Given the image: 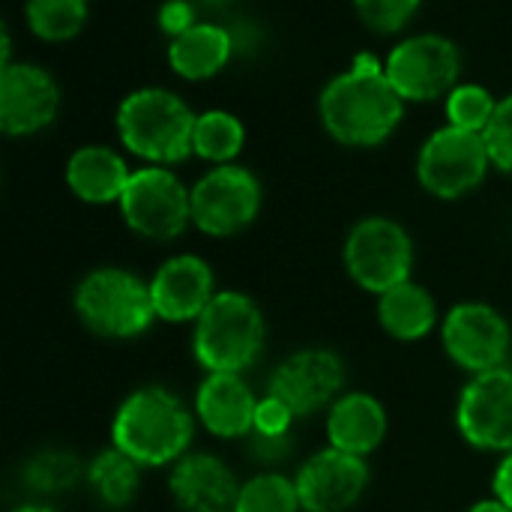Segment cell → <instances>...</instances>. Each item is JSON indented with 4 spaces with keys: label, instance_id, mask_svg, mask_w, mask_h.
Segmentation results:
<instances>
[{
    "label": "cell",
    "instance_id": "cell-6",
    "mask_svg": "<svg viewBox=\"0 0 512 512\" xmlns=\"http://www.w3.org/2000/svg\"><path fill=\"white\" fill-rule=\"evenodd\" d=\"M411 264H414L411 237L393 219L372 216L351 228L345 243V267L360 288L381 297L384 291L408 282Z\"/></svg>",
    "mask_w": 512,
    "mask_h": 512
},
{
    "label": "cell",
    "instance_id": "cell-27",
    "mask_svg": "<svg viewBox=\"0 0 512 512\" xmlns=\"http://www.w3.org/2000/svg\"><path fill=\"white\" fill-rule=\"evenodd\" d=\"M81 462L72 453L63 450H45L39 456H33L24 468V480L33 492L42 495H57L72 489L81 480Z\"/></svg>",
    "mask_w": 512,
    "mask_h": 512
},
{
    "label": "cell",
    "instance_id": "cell-3",
    "mask_svg": "<svg viewBox=\"0 0 512 512\" xmlns=\"http://www.w3.org/2000/svg\"><path fill=\"white\" fill-rule=\"evenodd\" d=\"M198 114L189 111V105L162 90V87H144L129 93L117 108V132L120 141L141 159L156 165L183 162L192 150Z\"/></svg>",
    "mask_w": 512,
    "mask_h": 512
},
{
    "label": "cell",
    "instance_id": "cell-25",
    "mask_svg": "<svg viewBox=\"0 0 512 512\" xmlns=\"http://www.w3.org/2000/svg\"><path fill=\"white\" fill-rule=\"evenodd\" d=\"M27 27L45 42L72 39L87 21V0H27Z\"/></svg>",
    "mask_w": 512,
    "mask_h": 512
},
{
    "label": "cell",
    "instance_id": "cell-20",
    "mask_svg": "<svg viewBox=\"0 0 512 512\" xmlns=\"http://www.w3.org/2000/svg\"><path fill=\"white\" fill-rule=\"evenodd\" d=\"M129 177L132 171L126 168V162L108 147H81L66 162V183L72 195L87 204L120 201Z\"/></svg>",
    "mask_w": 512,
    "mask_h": 512
},
{
    "label": "cell",
    "instance_id": "cell-21",
    "mask_svg": "<svg viewBox=\"0 0 512 512\" xmlns=\"http://www.w3.org/2000/svg\"><path fill=\"white\" fill-rule=\"evenodd\" d=\"M231 33L219 24H192L168 45V63L180 78L201 81L216 75L231 57Z\"/></svg>",
    "mask_w": 512,
    "mask_h": 512
},
{
    "label": "cell",
    "instance_id": "cell-2",
    "mask_svg": "<svg viewBox=\"0 0 512 512\" xmlns=\"http://www.w3.org/2000/svg\"><path fill=\"white\" fill-rule=\"evenodd\" d=\"M111 441L138 465L180 462L192 441V414L168 390L144 387L117 408Z\"/></svg>",
    "mask_w": 512,
    "mask_h": 512
},
{
    "label": "cell",
    "instance_id": "cell-13",
    "mask_svg": "<svg viewBox=\"0 0 512 512\" xmlns=\"http://www.w3.org/2000/svg\"><path fill=\"white\" fill-rule=\"evenodd\" d=\"M345 384V366L333 351L324 348H306L291 354L270 378L267 396H276L285 402L294 417H306L321 411L336 399V393Z\"/></svg>",
    "mask_w": 512,
    "mask_h": 512
},
{
    "label": "cell",
    "instance_id": "cell-31",
    "mask_svg": "<svg viewBox=\"0 0 512 512\" xmlns=\"http://www.w3.org/2000/svg\"><path fill=\"white\" fill-rule=\"evenodd\" d=\"M291 423H294V411L285 402H279L276 396H264L258 402L255 429L252 432H261V435H285V432H291Z\"/></svg>",
    "mask_w": 512,
    "mask_h": 512
},
{
    "label": "cell",
    "instance_id": "cell-32",
    "mask_svg": "<svg viewBox=\"0 0 512 512\" xmlns=\"http://www.w3.org/2000/svg\"><path fill=\"white\" fill-rule=\"evenodd\" d=\"M249 447H252V456L255 459H264V462H279L291 453V432L285 435H261V432H252L249 435Z\"/></svg>",
    "mask_w": 512,
    "mask_h": 512
},
{
    "label": "cell",
    "instance_id": "cell-11",
    "mask_svg": "<svg viewBox=\"0 0 512 512\" xmlns=\"http://www.w3.org/2000/svg\"><path fill=\"white\" fill-rule=\"evenodd\" d=\"M456 423L462 438L477 450H512V372L492 369L474 375L462 390Z\"/></svg>",
    "mask_w": 512,
    "mask_h": 512
},
{
    "label": "cell",
    "instance_id": "cell-35",
    "mask_svg": "<svg viewBox=\"0 0 512 512\" xmlns=\"http://www.w3.org/2000/svg\"><path fill=\"white\" fill-rule=\"evenodd\" d=\"M12 512H54L51 507H42V504H24V507H18V510Z\"/></svg>",
    "mask_w": 512,
    "mask_h": 512
},
{
    "label": "cell",
    "instance_id": "cell-5",
    "mask_svg": "<svg viewBox=\"0 0 512 512\" xmlns=\"http://www.w3.org/2000/svg\"><path fill=\"white\" fill-rule=\"evenodd\" d=\"M75 312L87 330L105 339H135L156 318L150 285L117 267H102L81 279L75 288Z\"/></svg>",
    "mask_w": 512,
    "mask_h": 512
},
{
    "label": "cell",
    "instance_id": "cell-14",
    "mask_svg": "<svg viewBox=\"0 0 512 512\" xmlns=\"http://www.w3.org/2000/svg\"><path fill=\"white\" fill-rule=\"evenodd\" d=\"M297 495L306 512L351 510L369 486V468L363 456L342 453L336 447L315 453L297 471Z\"/></svg>",
    "mask_w": 512,
    "mask_h": 512
},
{
    "label": "cell",
    "instance_id": "cell-4",
    "mask_svg": "<svg viewBox=\"0 0 512 512\" xmlns=\"http://www.w3.org/2000/svg\"><path fill=\"white\" fill-rule=\"evenodd\" d=\"M192 348L198 363L213 372L240 375L264 348V315L240 291H219L195 321Z\"/></svg>",
    "mask_w": 512,
    "mask_h": 512
},
{
    "label": "cell",
    "instance_id": "cell-19",
    "mask_svg": "<svg viewBox=\"0 0 512 512\" xmlns=\"http://www.w3.org/2000/svg\"><path fill=\"white\" fill-rule=\"evenodd\" d=\"M384 435H387V411L375 396L348 393L333 402L327 414L330 447L351 456H366L381 447Z\"/></svg>",
    "mask_w": 512,
    "mask_h": 512
},
{
    "label": "cell",
    "instance_id": "cell-24",
    "mask_svg": "<svg viewBox=\"0 0 512 512\" xmlns=\"http://www.w3.org/2000/svg\"><path fill=\"white\" fill-rule=\"evenodd\" d=\"M246 129L243 123L228 111H204L195 120L192 150L216 165H231V159L243 150Z\"/></svg>",
    "mask_w": 512,
    "mask_h": 512
},
{
    "label": "cell",
    "instance_id": "cell-10",
    "mask_svg": "<svg viewBox=\"0 0 512 512\" xmlns=\"http://www.w3.org/2000/svg\"><path fill=\"white\" fill-rule=\"evenodd\" d=\"M459 66V51L447 36L420 33L390 51L384 72L405 102H426L456 87Z\"/></svg>",
    "mask_w": 512,
    "mask_h": 512
},
{
    "label": "cell",
    "instance_id": "cell-18",
    "mask_svg": "<svg viewBox=\"0 0 512 512\" xmlns=\"http://www.w3.org/2000/svg\"><path fill=\"white\" fill-rule=\"evenodd\" d=\"M195 411L201 423L219 438H246L255 429L258 399L252 387L234 372H213L198 387Z\"/></svg>",
    "mask_w": 512,
    "mask_h": 512
},
{
    "label": "cell",
    "instance_id": "cell-1",
    "mask_svg": "<svg viewBox=\"0 0 512 512\" xmlns=\"http://www.w3.org/2000/svg\"><path fill=\"white\" fill-rule=\"evenodd\" d=\"M402 111L405 99L375 57H360L321 93V120L327 132L351 147H372L390 138Z\"/></svg>",
    "mask_w": 512,
    "mask_h": 512
},
{
    "label": "cell",
    "instance_id": "cell-29",
    "mask_svg": "<svg viewBox=\"0 0 512 512\" xmlns=\"http://www.w3.org/2000/svg\"><path fill=\"white\" fill-rule=\"evenodd\" d=\"M417 6H420V0H354L360 21L375 33L402 30L414 18Z\"/></svg>",
    "mask_w": 512,
    "mask_h": 512
},
{
    "label": "cell",
    "instance_id": "cell-15",
    "mask_svg": "<svg viewBox=\"0 0 512 512\" xmlns=\"http://www.w3.org/2000/svg\"><path fill=\"white\" fill-rule=\"evenodd\" d=\"M60 90L54 78L30 63H6L0 72V129L33 135L57 117Z\"/></svg>",
    "mask_w": 512,
    "mask_h": 512
},
{
    "label": "cell",
    "instance_id": "cell-8",
    "mask_svg": "<svg viewBox=\"0 0 512 512\" xmlns=\"http://www.w3.org/2000/svg\"><path fill=\"white\" fill-rule=\"evenodd\" d=\"M126 225L150 240H171L192 222V192L168 168L132 171L120 198Z\"/></svg>",
    "mask_w": 512,
    "mask_h": 512
},
{
    "label": "cell",
    "instance_id": "cell-26",
    "mask_svg": "<svg viewBox=\"0 0 512 512\" xmlns=\"http://www.w3.org/2000/svg\"><path fill=\"white\" fill-rule=\"evenodd\" d=\"M297 483L282 474H261L240 489L234 512H300Z\"/></svg>",
    "mask_w": 512,
    "mask_h": 512
},
{
    "label": "cell",
    "instance_id": "cell-34",
    "mask_svg": "<svg viewBox=\"0 0 512 512\" xmlns=\"http://www.w3.org/2000/svg\"><path fill=\"white\" fill-rule=\"evenodd\" d=\"M468 512H512V510L504 504V501H498V498H495V501H480V504H474Z\"/></svg>",
    "mask_w": 512,
    "mask_h": 512
},
{
    "label": "cell",
    "instance_id": "cell-16",
    "mask_svg": "<svg viewBox=\"0 0 512 512\" xmlns=\"http://www.w3.org/2000/svg\"><path fill=\"white\" fill-rule=\"evenodd\" d=\"M150 297L156 318L162 321H198V315L210 306L213 294V270L198 255H177L168 258L153 282Z\"/></svg>",
    "mask_w": 512,
    "mask_h": 512
},
{
    "label": "cell",
    "instance_id": "cell-28",
    "mask_svg": "<svg viewBox=\"0 0 512 512\" xmlns=\"http://www.w3.org/2000/svg\"><path fill=\"white\" fill-rule=\"evenodd\" d=\"M495 108H498V102L480 84H456L447 93L450 126H459V129H468V132H486V126L495 117Z\"/></svg>",
    "mask_w": 512,
    "mask_h": 512
},
{
    "label": "cell",
    "instance_id": "cell-12",
    "mask_svg": "<svg viewBox=\"0 0 512 512\" xmlns=\"http://www.w3.org/2000/svg\"><path fill=\"white\" fill-rule=\"evenodd\" d=\"M444 348L453 363L480 375L501 369L510 351V327L486 303H462L444 321Z\"/></svg>",
    "mask_w": 512,
    "mask_h": 512
},
{
    "label": "cell",
    "instance_id": "cell-33",
    "mask_svg": "<svg viewBox=\"0 0 512 512\" xmlns=\"http://www.w3.org/2000/svg\"><path fill=\"white\" fill-rule=\"evenodd\" d=\"M492 489H495V498L504 501L512 510V450L504 456V462L498 465L495 480H492Z\"/></svg>",
    "mask_w": 512,
    "mask_h": 512
},
{
    "label": "cell",
    "instance_id": "cell-7",
    "mask_svg": "<svg viewBox=\"0 0 512 512\" xmlns=\"http://www.w3.org/2000/svg\"><path fill=\"white\" fill-rule=\"evenodd\" d=\"M489 165L492 156L483 132H468L447 123L426 138L417 159V177L423 189L438 198H462L483 183Z\"/></svg>",
    "mask_w": 512,
    "mask_h": 512
},
{
    "label": "cell",
    "instance_id": "cell-22",
    "mask_svg": "<svg viewBox=\"0 0 512 512\" xmlns=\"http://www.w3.org/2000/svg\"><path fill=\"white\" fill-rule=\"evenodd\" d=\"M378 321L393 339L417 342L435 327V300L426 288H420L408 279L381 294Z\"/></svg>",
    "mask_w": 512,
    "mask_h": 512
},
{
    "label": "cell",
    "instance_id": "cell-17",
    "mask_svg": "<svg viewBox=\"0 0 512 512\" xmlns=\"http://www.w3.org/2000/svg\"><path fill=\"white\" fill-rule=\"evenodd\" d=\"M171 495L183 512H234L240 486L234 474L207 453L183 456L171 471Z\"/></svg>",
    "mask_w": 512,
    "mask_h": 512
},
{
    "label": "cell",
    "instance_id": "cell-23",
    "mask_svg": "<svg viewBox=\"0 0 512 512\" xmlns=\"http://www.w3.org/2000/svg\"><path fill=\"white\" fill-rule=\"evenodd\" d=\"M138 468L141 465L135 459H129L123 450L114 447L99 453L87 465V483L108 507H126L138 495V483H141Z\"/></svg>",
    "mask_w": 512,
    "mask_h": 512
},
{
    "label": "cell",
    "instance_id": "cell-9",
    "mask_svg": "<svg viewBox=\"0 0 512 512\" xmlns=\"http://www.w3.org/2000/svg\"><path fill=\"white\" fill-rule=\"evenodd\" d=\"M261 207V183L240 165H216L192 186V222L210 237L243 231Z\"/></svg>",
    "mask_w": 512,
    "mask_h": 512
},
{
    "label": "cell",
    "instance_id": "cell-30",
    "mask_svg": "<svg viewBox=\"0 0 512 512\" xmlns=\"http://www.w3.org/2000/svg\"><path fill=\"white\" fill-rule=\"evenodd\" d=\"M483 138H486L492 165H498L501 171H512V93L504 102H498L495 117L486 126Z\"/></svg>",
    "mask_w": 512,
    "mask_h": 512
}]
</instances>
